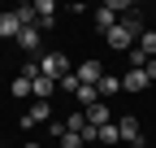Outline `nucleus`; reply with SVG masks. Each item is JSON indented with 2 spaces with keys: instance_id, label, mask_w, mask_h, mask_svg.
<instances>
[{
  "instance_id": "a211bd4d",
  "label": "nucleus",
  "mask_w": 156,
  "mask_h": 148,
  "mask_svg": "<svg viewBox=\"0 0 156 148\" xmlns=\"http://www.w3.org/2000/svg\"><path fill=\"white\" fill-rule=\"evenodd\" d=\"M143 70H147V79H156V57H152V61H147Z\"/></svg>"
},
{
  "instance_id": "6e6552de",
  "label": "nucleus",
  "mask_w": 156,
  "mask_h": 148,
  "mask_svg": "<svg viewBox=\"0 0 156 148\" xmlns=\"http://www.w3.org/2000/svg\"><path fill=\"white\" fill-rule=\"evenodd\" d=\"M152 79H147V70H126L122 74V91H143Z\"/></svg>"
},
{
  "instance_id": "39448f33",
  "label": "nucleus",
  "mask_w": 156,
  "mask_h": 148,
  "mask_svg": "<svg viewBox=\"0 0 156 148\" xmlns=\"http://www.w3.org/2000/svg\"><path fill=\"white\" fill-rule=\"evenodd\" d=\"M22 35V17H17V9L13 13H0V39H17Z\"/></svg>"
},
{
  "instance_id": "ddd939ff",
  "label": "nucleus",
  "mask_w": 156,
  "mask_h": 148,
  "mask_svg": "<svg viewBox=\"0 0 156 148\" xmlns=\"http://www.w3.org/2000/svg\"><path fill=\"white\" fill-rule=\"evenodd\" d=\"M61 122H65V131H69V135H83V131H87V113H65Z\"/></svg>"
},
{
  "instance_id": "7ed1b4c3",
  "label": "nucleus",
  "mask_w": 156,
  "mask_h": 148,
  "mask_svg": "<svg viewBox=\"0 0 156 148\" xmlns=\"http://www.w3.org/2000/svg\"><path fill=\"white\" fill-rule=\"evenodd\" d=\"M48 118H52V105H48V100H35V105L26 109V118H22V126H44Z\"/></svg>"
},
{
  "instance_id": "9d476101",
  "label": "nucleus",
  "mask_w": 156,
  "mask_h": 148,
  "mask_svg": "<svg viewBox=\"0 0 156 148\" xmlns=\"http://www.w3.org/2000/svg\"><path fill=\"white\" fill-rule=\"evenodd\" d=\"M95 91H100V100H108V96H117V91H122V79H117V74H104V79L95 83Z\"/></svg>"
},
{
  "instance_id": "6ab92c4d",
  "label": "nucleus",
  "mask_w": 156,
  "mask_h": 148,
  "mask_svg": "<svg viewBox=\"0 0 156 148\" xmlns=\"http://www.w3.org/2000/svg\"><path fill=\"white\" fill-rule=\"evenodd\" d=\"M26 148H39V144H26Z\"/></svg>"
},
{
  "instance_id": "f257e3e1",
  "label": "nucleus",
  "mask_w": 156,
  "mask_h": 148,
  "mask_svg": "<svg viewBox=\"0 0 156 148\" xmlns=\"http://www.w3.org/2000/svg\"><path fill=\"white\" fill-rule=\"evenodd\" d=\"M147 26H143V17H139V9H130L126 17H122V22H117L108 35H104V39H108V48H117V52H130L134 44H139V35H143Z\"/></svg>"
},
{
  "instance_id": "f8f14e48",
  "label": "nucleus",
  "mask_w": 156,
  "mask_h": 148,
  "mask_svg": "<svg viewBox=\"0 0 156 148\" xmlns=\"http://www.w3.org/2000/svg\"><path fill=\"white\" fill-rule=\"evenodd\" d=\"M95 144H122V135H117V122H108V126H95Z\"/></svg>"
},
{
  "instance_id": "423d86ee",
  "label": "nucleus",
  "mask_w": 156,
  "mask_h": 148,
  "mask_svg": "<svg viewBox=\"0 0 156 148\" xmlns=\"http://www.w3.org/2000/svg\"><path fill=\"white\" fill-rule=\"evenodd\" d=\"M74 74H78V83H91V87H95V83L104 79V65H100V61H83Z\"/></svg>"
},
{
  "instance_id": "0eeeda50",
  "label": "nucleus",
  "mask_w": 156,
  "mask_h": 148,
  "mask_svg": "<svg viewBox=\"0 0 156 148\" xmlns=\"http://www.w3.org/2000/svg\"><path fill=\"white\" fill-rule=\"evenodd\" d=\"M39 44H44V31H39V26H22V35H17V48H22V52H35Z\"/></svg>"
},
{
  "instance_id": "dca6fc26",
  "label": "nucleus",
  "mask_w": 156,
  "mask_h": 148,
  "mask_svg": "<svg viewBox=\"0 0 156 148\" xmlns=\"http://www.w3.org/2000/svg\"><path fill=\"white\" fill-rule=\"evenodd\" d=\"M83 144H87V139H83V135H69V131H65V135H61V148H83Z\"/></svg>"
},
{
  "instance_id": "f03ea898",
  "label": "nucleus",
  "mask_w": 156,
  "mask_h": 148,
  "mask_svg": "<svg viewBox=\"0 0 156 148\" xmlns=\"http://www.w3.org/2000/svg\"><path fill=\"white\" fill-rule=\"evenodd\" d=\"M39 74L52 79V83H61L65 74H74V70H69V61H65V52H48V57L39 61Z\"/></svg>"
},
{
  "instance_id": "9b49d317",
  "label": "nucleus",
  "mask_w": 156,
  "mask_h": 148,
  "mask_svg": "<svg viewBox=\"0 0 156 148\" xmlns=\"http://www.w3.org/2000/svg\"><path fill=\"white\" fill-rule=\"evenodd\" d=\"M87 122H91V126H108V122H113L108 105H104V100H100V105H91V109H87Z\"/></svg>"
},
{
  "instance_id": "2eb2a0df",
  "label": "nucleus",
  "mask_w": 156,
  "mask_h": 148,
  "mask_svg": "<svg viewBox=\"0 0 156 148\" xmlns=\"http://www.w3.org/2000/svg\"><path fill=\"white\" fill-rule=\"evenodd\" d=\"M9 91H13V96H17V100H26V96H30V79H22V74H17V79H13V87H9Z\"/></svg>"
},
{
  "instance_id": "20e7f679",
  "label": "nucleus",
  "mask_w": 156,
  "mask_h": 148,
  "mask_svg": "<svg viewBox=\"0 0 156 148\" xmlns=\"http://www.w3.org/2000/svg\"><path fill=\"white\" fill-rule=\"evenodd\" d=\"M117 135H122L126 144H143V126H139V118H122V122H117Z\"/></svg>"
},
{
  "instance_id": "f3484780",
  "label": "nucleus",
  "mask_w": 156,
  "mask_h": 148,
  "mask_svg": "<svg viewBox=\"0 0 156 148\" xmlns=\"http://www.w3.org/2000/svg\"><path fill=\"white\" fill-rule=\"evenodd\" d=\"M78 87H83V83H78V74H65V79H61V91H78Z\"/></svg>"
},
{
  "instance_id": "4468645a",
  "label": "nucleus",
  "mask_w": 156,
  "mask_h": 148,
  "mask_svg": "<svg viewBox=\"0 0 156 148\" xmlns=\"http://www.w3.org/2000/svg\"><path fill=\"white\" fill-rule=\"evenodd\" d=\"M134 48H139L143 57L152 61V57H156V31H143V35H139V44H134Z\"/></svg>"
},
{
  "instance_id": "1a4fd4ad",
  "label": "nucleus",
  "mask_w": 156,
  "mask_h": 148,
  "mask_svg": "<svg viewBox=\"0 0 156 148\" xmlns=\"http://www.w3.org/2000/svg\"><path fill=\"white\" fill-rule=\"evenodd\" d=\"M56 87H61V83H52V79H44V74H39V79L30 83V96H35V100H52Z\"/></svg>"
}]
</instances>
